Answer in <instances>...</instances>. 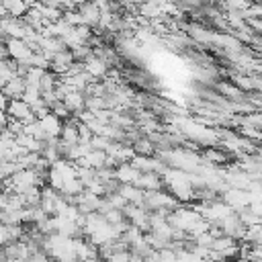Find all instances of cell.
Instances as JSON below:
<instances>
[{
  "label": "cell",
  "mask_w": 262,
  "mask_h": 262,
  "mask_svg": "<svg viewBox=\"0 0 262 262\" xmlns=\"http://www.w3.org/2000/svg\"><path fill=\"white\" fill-rule=\"evenodd\" d=\"M223 203H227L235 213H239L250 207V192L239 188H227L223 194Z\"/></svg>",
  "instance_id": "cell-1"
},
{
  "label": "cell",
  "mask_w": 262,
  "mask_h": 262,
  "mask_svg": "<svg viewBox=\"0 0 262 262\" xmlns=\"http://www.w3.org/2000/svg\"><path fill=\"white\" fill-rule=\"evenodd\" d=\"M139 176H141V172L129 162V164H119L117 168H115V178L121 182V184H135L137 180H139Z\"/></svg>",
  "instance_id": "cell-2"
},
{
  "label": "cell",
  "mask_w": 262,
  "mask_h": 262,
  "mask_svg": "<svg viewBox=\"0 0 262 262\" xmlns=\"http://www.w3.org/2000/svg\"><path fill=\"white\" fill-rule=\"evenodd\" d=\"M39 121H41V127H43V131H45V135H47V141H53L57 135H61L63 125H61V119H59L57 115L49 113L47 117H43V119H39Z\"/></svg>",
  "instance_id": "cell-3"
},
{
  "label": "cell",
  "mask_w": 262,
  "mask_h": 262,
  "mask_svg": "<svg viewBox=\"0 0 262 262\" xmlns=\"http://www.w3.org/2000/svg\"><path fill=\"white\" fill-rule=\"evenodd\" d=\"M31 113H33L31 104L25 102L23 98H12L10 104H8V108H6V115H10V117L16 119V121H25Z\"/></svg>",
  "instance_id": "cell-4"
},
{
  "label": "cell",
  "mask_w": 262,
  "mask_h": 262,
  "mask_svg": "<svg viewBox=\"0 0 262 262\" xmlns=\"http://www.w3.org/2000/svg\"><path fill=\"white\" fill-rule=\"evenodd\" d=\"M25 90H27V82H25V76H16V78H12L10 82H6V84L2 86V92H4V96H8L10 100H12V98H23Z\"/></svg>",
  "instance_id": "cell-5"
},
{
  "label": "cell",
  "mask_w": 262,
  "mask_h": 262,
  "mask_svg": "<svg viewBox=\"0 0 262 262\" xmlns=\"http://www.w3.org/2000/svg\"><path fill=\"white\" fill-rule=\"evenodd\" d=\"M162 182L164 180H160V176L156 172H141V176L135 182V186L141 188V190H145V192H149V190H160L162 188Z\"/></svg>",
  "instance_id": "cell-6"
},
{
  "label": "cell",
  "mask_w": 262,
  "mask_h": 262,
  "mask_svg": "<svg viewBox=\"0 0 262 262\" xmlns=\"http://www.w3.org/2000/svg\"><path fill=\"white\" fill-rule=\"evenodd\" d=\"M84 70L92 76V78H98V76H104L106 74V61L98 55H90L88 59H84Z\"/></svg>",
  "instance_id": "cell-7"
},
{
  "label": "cell",
  "mask_w": 262,
  "mask_h": 262,
  "mask_svg": "<svg viewBox=\"0 0 262 262\" xmlns=\"http://www.w3.org/2000/svg\"><path fill=\"white\" fill-rule=\"evenodd\" d=\"M63 102H66V106H68L72 113H82V108L86 106V98H84V94L78 92V90H72V92L63 98Z\"/></svg>",
  "instance_id": "cell-8"
},
{
  "label": "cell",
  "mask_w": 262,
  "mask_h": 262,
  "mask_svg": "<svg viewBox=\"0 0 262 262\" xmlns=\"http://www.w3.org/2000/svg\"><path fill=\"white\" fill-rule=\"evenodd\" d=\"M237 246V239L231 237V235H221V237H215V244H213V250L215 252H225L229 248Z\"/></svg>",
  "instance_id": "cell-9"
},
{
  "label": "cell",
  "mask_w": 262,
  "mask_h": 262,
  "mask_svg": "<svg viewBox=\"0 0 262 262\" xmlns=\"http://www.w3.org/2000/svg\"><path fill=\"white\" fill-rule=\"evenodd\" d=\"M244 242H248V244H262V223H260V225L246 227Z\"/></svg>",
  "instance_id": "cell-10"
},
{
  "label": "cell",
  "mask_w": 262,
  "mask_h": 262,
  "mask_svg": "<svg viewBox=\"0 0 262 262\" xmlns=\"http://www.w3.org/2000/svg\"><path fill=\"white\" fill-rule=\"evenodd\" d=\"M192 242H194V246H201V248H209V250H213L215 235H213L211 231H205V233H201L199 237H194Z\"/></svg>",
  "instance_id": "cell-11"
},
{
  "label": "cell",
  "mask_w": 262,
  "mask_h": 262,
  "mask_svg": "<svg viewBox=\"0 0 262 262\" xmlns=\"http://www.w3.org/2000/svg\"><path fill=\"white\" fill-rule=\"evenodd\" d=\"M133 149L137 151V156H149V154H151V141H147V139H137L135 145H133Z\"/></svg>",
  "instance_id": "cell-12"
},
{
  "label": "cell",
  "mask_w": 262,
  "mask_h": 262,
  "mask_svg": "<svg viewBox=\"0 0 262 262\" xmlns=\"http://www.w3.org/2000/svg\"><path fill=\"white\" fill-rule=\"evenodd\" d=\"M106 262H131V250H127V252H117V254H113Z\"/></svg>",
  "instance_id": "cell-13"
},
{
  "label": "cell",
  "mask_w": 262,
  "mask_h": 262,
  "mask_svg": "<svg viewBox=\"0 0 262 262\" xmlns=\"http://www.w3.org/2000/svg\"><path fill=\"white\" fill-rule=\"evenodd\" d=\"M227 262H237V260H227Z\"/></svg>",
  "instance_id": "cell-14"
}]
</instances>
